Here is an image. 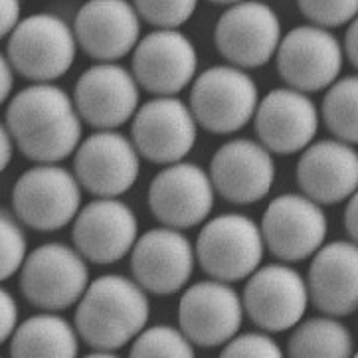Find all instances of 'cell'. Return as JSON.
<instances>
[{
    "mask_svg": "<svg viewBox=\"0 0 358 358\" xmlns=\"http://www.w3.org/2000/svg\"><path fill=\"white\" fill-rule=\"evenodd\" d=\"M81 121L73 97L62 87L32 83L8 101L4 127L26 159L59 162L81 145Z\"/></svg>",
    "mask_w": 358,
    "mask_h": 358,
    "instance_id": "cell-1",
    "label": "cell"
},
{
    "mask_svg": "<svg viewBox=\"0 0 358 358\" xmlns=\"http://www.w3.org/2000/svg\"><path fill=\"white\" fill-rule=\"evenodd\" d=\"M149 315V297L139 281L111 273L90 283L73 323L81 341L92 347L87 357H115L119 348L141 335Z\"/></svg>",
    "mask_w": 358,
    "mask_h": 358,
    "instance_id": "cell-2",
    "label": "cell"
},
{
    "mask_svg": "<svg viewBox=\"0 0 358 358\" xmlns=\"http://www.w3.org/2000/svg\"><path fill=\"white\" fill-rule=\"evenodd\" d=\"M78 38L73 26L50 12L32 14L6 36V52L16 73L34 83H52L76 62Z\"/></svg>",
    "mask_w": 358,
    "mask_h": 358,
    "instance_id": "cell-3",
    "label": "cell"
},
{
    "mask_svg": "<svg viewBox=\"0 0 358 358\" xmlns=\"http://www.w3.org/2000/svg\"><path fill=\"white\" fill-rule=\"evenodd\" d=\"M81 188L76 173L56 162H38L12 188L14 216L36 231L59 230L80 214Z\"/></svg>",
    "mask_w": 358,
    "mask_h": 358,
    "instance_id": "cell-4",
    "label": "cell"
},
{
    "mask_svg": "<svg viewBox=\"0 0 358 358\" xmlns=\"http://www.w3.org/2000/svg\"><path fill=\"white\" fill-rule=\"evenodd\" d=\"M257 83L234 64L212 66L198 76L190 90V109L198 125L216 135H230L255 117Z\"/></svg>",
    "mask_w": 358,
    "mask_h": 358,
    "instance_id": "cell-5",
    "label": "cell"
},
{
    "mask_svg": "<svg viewBox=\"0 0 358 358\" xmlns=\"http://www.w3.org/2000/svg\"><path fill=\"white\" fill-rule=\"evenodd\" d=\"M87 259L78 248L50 242L28 254L20 269L24 297L44 311H62L80 303L90 287Z\"/></svg>",
    "mask_w": 358,
    "mask_h": 358,
    "instance_id": "cell-6",
    "label": "cell"
},
{
    "mask_svg": "<svg viewBox=\"0 0 358 358\" xmlns=\"http://www.w3.org/2000/svg\"><path fill=\"white\" fill-rule=\"evenodd\" d=\"M194 248L198 264L210 278L234 283L248 279L259 267L266 240L254 220L222 214L206 222Z\"/></svg>",
    "mask_w": 358,
    "mask_h": 358,
    "instance_id": "cell-7",
    "label": "cell"
},
{
    "mask_svg": "<svg viewBox=\"0 0 358 358\" xmlns=\"http://www.w3.org/2000/svg\"><path fill=\"white\" fill-rule=\"evenodd\" d=\"M278 71L289 87L313 93L329 90L343 70L345 46L331 28L297 26L281 38L275 54Z\"/></svg>",
    "mask_w": 358,
    "mask_h": 358,
    "instance_id": "cell-8",
    "label": "cell"
},
{
    "mask_svg": "<svg viewBox=\"0 0 358 358\" xmlns=\"http://www.w3.org/2000/svg\"><path fill=\"white\" fill-rule=\"evenodd\" d=\"M278 12L262 0L231 4L216 22L214 42L218 52L238 68H262L275 58L281 44Z\"/></svg>",
    "mask_w": 358,
    "mask_h": 358,
    "instance_id": "cell-9",
    "label": "cell"
},
{
    "mask_svg": "<svg viewBox=\"0 0 358 358\" xmlns=\"http://www.w3.org/2000/svg\"><path fill=\"white\" fill-rule=\"evenodd\" d=\"M245 315L267 333L297 327L311 301L309 285L293 267L273 264L257 267L243 287Z\"/></svg>",
    "mask_w": 358,
    "mask_h": 358,
    "instance_id": "cell-10",
    "label": "cell"
},
{
    "mask_svg": "<svg viewBox=\"0 0 358 358\" xmlns=\"http://www.w3.org/2000/svg\"><path fill=\"white\" fill-rule=\"evenodd\" d=\"M198 121L190 105L176 95H157L133 117L131 137L143 159L173 164L196 145Z\"/></svg>",
    "mask_w": 358,
    "mask_h": 358,
    "instance_id": "cell-11",
    "label": "cell"
},
{
    "mask_svg": "<svg viewBox=\"0 0 358 358\" xmlns=\"http://www.w3.org/2000/svg\"><path fill=\"white\" fill-rule=\"evenodd\" d=\"M139 157L133 139L115 129H99L81 141L73 157V173L87 192L97 198H117L137 182Z\"/></svg>",
    "mask_w": 358,
    "mask_h": 358,
    "instance_id": "cell-12",
    "label": "cell"
},
{
    "mask_svg": "<svg viewBox=\"0 0 358 358\" xmlns=\"http://www.w3.org/2000/svg\"><path fill=\"white\" fill-rule=\"evenodd\" d=\"M216 188L210 173L194 162L166 164L149 186V208L164 226L176 230L194 228L214 208Z\"/></svg>",
    "mask_w": 358,
    "mask_h": 358,
    "instance_id": "cell-13",
    "label": "cell"
},
{
    "mask_svg": "<svg viewBox=\"0 0 358 358\" xmlns=\"http://www.w3.org/2000/svg\"><path fill=\"white\" fill-rule=\"evenodd\" d=\"M243 301L220 279L200 281L186 289L178 303V323L185 335L202 348L228 345L238 335L243 319Z\"/></svg>",
    "mask_w": 358,
    "mask_h": 358,
    "instance_id": "cell-14",
    "label": "cell"
},
{
    "mask_svg": "<svg viewBox=\"0 0 358 358\" xmlns=\"http://www.w3.org/2000/svg\"><path fill=\"white\" fill-rule=\"evenodd\" d=\"M266 248L281 262L315 255L327 238V216L307 194H281L269 202L262 218Z\"/></svg>",
    "mask_w": 358,
    "mask_h": 358,
    "instance_id": "cell-15",
    "label": "cell"
},
{
    "mask_svg": "<svg viewBox=\"0 0 358 358\" xmlns=\"http://www.w3.org/2000/svg\"><path fill=\"white\" fill-rule=\"evenodd\" d=\"M196 248L176 228H152L131 252L133 278L147 293L166 297L185 287L196 264Z\"/></svg>",
    "mask_w": 358,
    "mask_h": 358,
    "instance_id": "cell-16",
    "label": "cell"
},
{
    "mask_svg": "<svg viewBox=\"0 0 358 358\" xmlns=\"http://www.w3.org/2000/svg\"><path fill=\"white\" fill-rule=\"evenodd\" d=\"M139 81L115 62H99L76 81L73 101L81 119L95 129H117L139 111Z\"/></svg>",
    "mask_w": 358,
    "mask_h": 358,
    "instance_id": "cell-17",
    "label": "cell"
},
{
    "mask_svg": "<svg viewBox=\"0 0 358 358\" xmlns=\"http://www.w3.org/2000/svg\"><path fill=\"white\" fill-rule=\"evenodd\" d=\"M196 70L194 42L178 28H157L133 50V73L141 87L155 95L180 93Z\"/></svg>",
    "mask_w": 358,
    "mask_h": 358,
    "instance_id": "cell-18",
    "label": "cell"
},
{
    "mask_svg": "<svg viewBox=\"0 0 358 358\" xmlns=\"http://www.w3.org/2000/svg\"><path fill=\"white\" fill-rule=\"evenodd\" d=\"M71 238L87 262L109 266L133 252L139 240V224L125 202L97 198L76 216Z\"/></svg>",
    "mask_w": 358,
    "mask_h": 358,
    "instance_id": "cell-19",
    "label": "cell"
},
{
    "mask_svg": "<svg viewBox=\"0 0 358 358\" xmlns=\"http://www.w3.org/2000/svg\"><path fill=\"white\" fill-rule=\"evenodd\" d=\"M210 178L220 196L231 204H255L275 182V162L262 143L234 139L224 143L210 161Z\"/></svg>",
    "mask_w": 358,
    "mask_h": 358,
    "instance_id": "cell-20",
    "label": "cell"
},
{
    "mask_svg": "<svg viewBox=\"0 0 358 358\" xmlns=\"http://www.w3.org/2000/svg\"><path fill=\"white\" fill-rule=\"evenodd\" d=\"M80 48L97 62H117L141 42V14L129 0H87L73 20Z\"/></svg>",
    "mask_w": 358,
    "mask_h": 358,
    "instance_id": "cell-21",
    "label": "cell"
},
{
    "mask_svg": "<svg viewBox=\"0 0 358 358\" xmlns=\"http://www.w3.org/2000/svg\"><path fill=\"white\" fill-rule=\"evenodd\" d=\"M319 111L307 93L279 87L259 101L254 123L259 143L275 155H295L317 137Z\"/></svg>",
    "mask_w": 358,
    "mask_h": 358,
    "instance_id": "cell-22",
    "label": "cell"
},
{
    "mask_svg": "<svg viewBox=\"0 0 358 358\" xmlns=\"http://www.w3.org/2000/svg\"><path fill=\"white\" fill-rule=\"evenodd\" d=\"M297 185L319 204H341L358 190V152L341 139L311 143L301 150Z\"/></svg>",
    "mask_w": 358,
    "mask_h": 358,
    "instance_id": "cell-23",
    "label": "cell"
},
{
    "mask_svg": "<svg viewBox=\"0 0 358 358\" xmlns=\"http://www.w3.org/2000/svg\"><path fill=\"white\" fill-rule=\"evenodd\" d=\"M307 285L313 305L323 315H352L358 309V243H323L313 255Z\"/></svg>",
    "mask_w": 358,
    "mask_h": 358,
    "instance_id": "cell-24",
    "label": "cell"
},
{
    "mask_svg": "<svg viewBox=\"0 0 358 358\" xmlns=\"http://www.w3.org/2000/svg\"><path fill=\"white\" fill-rule=\"evenodd\" d=\"M80 333L64 317L42 313L26 319L10 336L12 357H76L80 352Z\"/></svg>",
    "mask_w": 358,
    "mask_h": 358,
    "instance_id": "cell-25",
    "label": "cell"
},
{
    "mask_svg": "<svg viewBox=\"0 0 358 358\" xmlns=\"http://www.w3.org/2000/svg\"><path fill=\"white\" fill-rule=\"evenodd\" d=\"M352 335L333 315L315 317L295 327L287 352L295 358H343L352 355Z\"/></svg>",
    "mask_w": 358,
    "mask_h": 358,
    "instance_id": "cell-26",
    "label": "cell"
},
{
    "mask_svg": "<svg viewBox=\"0 0 358 358\" xmlns=\"http://www.w3.org/2000/svg\"><path fill=\"white\" fill-rule=\"evenodd\" d=\"M321 117L336 139L358 145V76L341 78L327 90Z\"/></svg>",
    "mask_w": 358,
    "mask_h": 358,
    "instance_id": "cell-27",
    "label": "cell"
},
{
    "mask_svg": "<svg viewBox=\"0 0 358 358\" xmlns=\"http://www.w3.org/2000/svg\"><path fill=\"white\" fill-rule=\"evenodd\" d=\"M131 357H194V343L185 331L169 324H157L143 329L141 335L131 343Z\"/></svg>",
    "mask_w": 358,
    "mask_h": 358,
    "instance_id": "cell-28",
    "label": "cell"
},
{
    "mask_svg": "<svg viewBox=\"0 0 358 358\" xmlns=\"http://www.w3.org/2000/svg\"><path fill=\"white\" fill-rule=\"evenodd\" d=\"M141 18L155 28H178L192 18L198 0H133Z\"/></svg>",
    "mask_w": 358,
    "mask_h": 358,
    "instance_id": "cell-29",
    "label": "cell"
},
{
    "mask_svg": "<svg viewBox=\"0 0 358 358\" xmlns=\"http://www.w3.org/2000/svg\"><path fill=\"white\" fill-rule=\"evenodd\" d=\"M0 231H2V257H0V273L2 281H8L12 275H16L22 269L24 262L28 257V245H26V236L18 224V218L14 220L8 212H2V222H0Z\"/></svg>",
    "mask_w": 358,
    "mask_h": 358,
    "instance_id": "cell-30",
    "label": "cell"
},
{
    "mask_svg": "<svg viewBox=\"0 0 358 358\" xmlns=\"http://www.w3.org/2000/svg\"><path fill=\"white\" fill-rule=\"evenodd\" d=\"M307 20L323 28H338L358 14V0H297Z\"/></svg>",
    "mask_w": 358,
    "mask_h": 358,
    "instance_id": "cell-31",
    "label": "cell"
},
{
    "mask_svg": "<svg viewBox=\"0 0 358 358\" xmlns=\"http://www.w3.org/2000/svg\"><path fill=\"white\" fill-rule=\"evenodd\" d=\"M283 355L279 345L266 333H243L236 335L222 347V357H264L278 358Z\"/></svg>",
    "mask_w": 358,
    "mask_h": 358,
    "instance_id": "cell-32",
    "label": "cell"
},
{
    "mask_svg": "<svg viewBox=\"0 0 358 358\" xmlns=\"http://www.w3.org/2000/svg\"><path fill=\"white\" fill-rule=\"evenodd\" d=\"M2 297V327H0V341L8 343L14 331L18 329V303L12 297L10 291L2 289L0 291Z\"/></svg>",
    "mask_w": 358,
    "mask_h": 358,
    "instance_id": "cell-33",
    "label": "cell"
},
{
    "mask_svg": "<svg viewBox=\"0 0 358 358\" xmlns=\"http://www.w3.org/2000/svg\"><path fill=\"white\" fill-rule=\"evenodd\" d=\"M20 16H22L20 0H2V26H0V32H2L4 38L20 24V20H22Z\"/></svg>",
    "mask_w": 358,
    "mask_h": 358,
    "instance_id": "cell-34",
    "label": "cell"
},
{
    "mask_svg": "<svg viewBox=\"0 0 358 358\" xmlns=\"http://www.w3.org/2000/svg\"><path fill=\"white\" fill-rule=\"evenodd\" d=\"M345 54L348 62L358 70V14L348 22V30L345 34Z\"/></svg>",
    "mask_w": 358,
    "mask_h": 358,
    "instance_id": "cell-35",
    "label": "cell"
},
{
    "mask_svg": "<svg viewBox=\"0 0 358 358\" xmlns=\"http://www.w3.org/2000/svg\"><path fill=\"white\" fill-rule=\"evenodd\" d=\"M345 228H347L350 240L358 243V190L347 200L345 208Z\"/></svg>",
    "mask_w": 358,
    "mask_h": 358,
    "instance_id": "cell-36",
    "label": "cell"
},
{
    "mask_svg": "<svg viewBox=\"0 0 358 358\" xmlns=\"http://www.w3.org/2000/svg\"><path fill=\"white\" fill-rule=\"evenodd\" d=\"M0 76H2V87H0V97L2 101H10V93L12 85H14V76H16V70L12 68V64L8 62L6 56H2V64H0Z\"/></svg>",
    "mask_w": 358,
    "mask_h": 358,
    "instance_id": "cell-37",
    "label": "cell"
},
{
    "mask_svg": "<svg viewBox=\"0 0 358 358\" xmlns=\"http://www.w3.org/2000/svg\"><path fill=\"white\" fill-rule=\"evenodd\" d=\"M0 137H2V171H6L8 164H10L12 157H14V152H16V143H14V139H12V135L8 133L6 127H2Z\"/></svg>",
    "mask_w": 358,
    "mask_h": 358,
    "instance_id": "cell-38",
    "label": "cell"
},
{
    "mask_svg": "<svg viewBox=\"0 0 358 358\" xmlns=\"http://www.w3.org/2000/svg\"><path fill=\"white\" fill-rule=\"evenodd\" d=\"M210 2H214V4H228V6H231V4L242 2V0H210Z\"/></svg>",
    "mask_w": 358,
    "mask_h": 358,
    "instance_id": "cell-39",
    "label": "cell"
},
{
    "mask_svg": "<svg viewBox=\"0 0 358 358\" xmlns=\"http://www.w3.org/2000/svg\"><path fill=\"white\" fill-rule=\"evenodd\" d=\"M357 357H358V350H357Z\"/></svg>",
    "mask_w": 358,
    "mask_h": 358,
    "instance_id": "cell-40",
    "label": "cell"
}]
</instances>
